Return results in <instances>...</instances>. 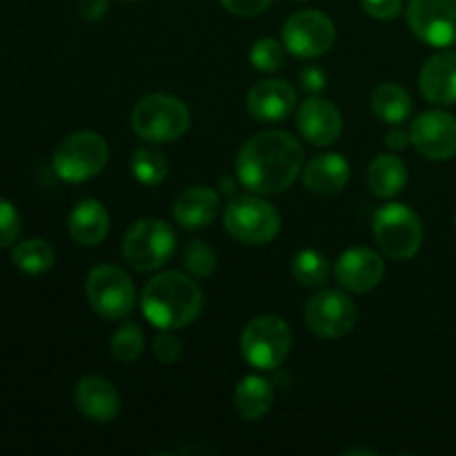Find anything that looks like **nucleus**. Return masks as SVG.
<instances>
[{
    "label": "nucleus",
    "instance_id": "f257e3e1",
    "mask_svg": "<svg viewBox=\"0 0 456 456\" xmlns=\"http://www.w3.org/2000/svg\"><path fill=\"white\" fill-rule=\"evenodd\" d=\"M301 141L283 129H270L243 142L234 160L236 178L252 194L274 196L289 190L303 172Z\"/></svg>",
    "mask_w": 456,
    "mask_h": 456
},
{
    "label": "nucleus",
    "instance_id": "f03ea898",
    "mask_svg": "<svg viewBox=\"0 0 456 456\" xmlns=\"http://www.w3.org/2000/svg\"><path fill=\"white\" fill-rule=\"evenodd\" d=\"M205 305L203 289L191 274L169 270L147 281L141 294L145 319L159 330H183L194 323Z\"/></svg>",
    "mask_w": 456,
    "mask_h": 456
},
{
    "label": "nucleus",
    "instance_id": "7ed1b4c3",
    "mask_svg": "<svg viewBox=\"0 0 456 456\" xmlns=\"http://www.w3.org/2000/svg\"><path fill=\"white\" fill-rule=\"evenodd\" d=\"M191 125L190 107L172 94H150L132 110V129L147 142H174L187 134Z\"/></svg>",
    "mask_w": 456,
    "mask_h": 456
},
{
    "label": "nucleus",
    "instance_id": "20e7f679",
    "mask_svg": "<svg viewBox=\"0 0 456 456\" xmlns=\"http://www.w3.org/2000/svg\"><path fill=\"white\" fill-rule=\"evenodd\" d=\"M372 234L386 256L392 261H410L423 245L421 216L410 205H381L372 216Z\"/></svg>",
    "mask_w": 456,
    "mask_h": 456
},
{
    "label": "nucleus",
    "instance_id": "39448f33",
    "mask_svg": "<svg viewBox=\"0 0 456 456\" xmlns=\"http://www.w3.org/2000/svg\"><path fill=\"white\" fill-rule=\"evenodd\" d=\"M225 232L245 245H267L279 236L281 214L261 194H240L227 203L223 214Z\"/></svg>",
    "mask_w": 456,
    "mask_h": 456
},
{
    "label": "nucleus",
    "instance_id": "423d86ee",
    "mask_svg": "<svg viewBox=\"0 0 456 456\" xmlns=\"http://www.w3.org/2000/svg\"><path fill=\"white\" fill-rule=\"evenodd\" d=\"M176 232L160 218H141L125 232L120 254L136 272H156L176 252Z\"/></svg>",
    "mask_w": 456,
    "mask_h": 456
},
{
    "label": "nucleus",
    "instance_id": "0eeeda50",
    "mask_svg": "<svg viewBox=\"0 0 456 456\" xmlns=\"http://www.w3.org/2000/svg\"><path fill=\"white\" fill-rule=\"evenodd\" d=\"M110 160V145L92 129L69 134L53 150V172L67 183H85L96 178Z\"/></svg>",
    "mask_w": 456,
    "mask_h": 456
},
{
    "label": "nucleus",
    "instance_id": "6e6552de",
    "mask_svg": "<svg viewBox=\"0 0 456 456\" xmlns=\"http://www.w3.org/2000/svg\"><path fill=\"white\" fill-rule=\"evenodd\" d=\"M292 343V330L281 316L261 314L245 325L240 334V354L252 368L270 372L285 363Z\"/></svg>",
    "mask_w": 456,
    "mask_h": 456
},
{
    "label": "nucleus",
    "instance_id": "1a4fd4ad",
    "mask_svg": "<svg viewBox=\"0 0 456 456\" xmlns=\"http://www.w3.org/2000/svg\"><path fill=\"white\" fill-rule=\"evenodd\" d=\"M85 294L98 316L120 321L136 307V285L118 265L102 263L89 270L85 279Z\"/></svg>",
    "mask_w": 456,
    "mask_h": 456
},
{
    "label": "nucleus",
    "instance_id": "9d476101",
    "mask_svg": "<svg viewBox=\"0 0 456 456\" xmlns=\"http://www.w3.org/2000/svg\"><path fill=\"white\" fill-rule=\"evenodd\" d=\"M281 38L292 56L319 58L332 49L337 40V27L328 13L319 9H303L285 20Z\"/></svg>",
    "mask_w": 456,
    "mask_h": 456
},
{
    "label": "nucleus",
    "instance_id": "9b49d317",
    "mask_svg": "<svg viewBox=\"0 0 456 456\" xmlns=\"http://www.w3.org/2000/svg\"><path fill=\"white\" fill-rule=\"evenodd\" d=\"M305 323L321 338H343L356 325V303L343 289H321L305 305Z\"/></svg>",
    "mask_w": 456,
    "mask_h": 456
},
{
    "label": "nucleus",
    "instance_id": "f8f14e48",
    "mask_svg": "<svg viewBox=\"0 0 456 456\" xmlns=\"http://www.w3.org/2000/svg\"><path fill=\"white\" fill-rule=\"evenodd\" d=\"M405 16L421 43L439 49L456 45V0H410Z\"/></svg>",
    "mask_w": 456,
    "mask_h": 456
},
{
    "label": "nucleus",
    "instance_id": "ddd939ff",
    "mask_svg": "<svg viewBox=\"0 0 456 456\" xmlns=\"http://www.w3.org/2000/svg\"><path fill=\"white\" fill-rule=\"evenodd\" d=\"M414 150L430 160H450L456 156V118L450 111H423L410 125Z\"/></svg>",
    "mask_w": 456,
    "mask_h": 456
},
{
    "label": "nucleus",
    "instance_id": "4468645a",
    "mask_svg": "<svg viewBox=\"0 0 456 456\" xmlns=\"http://www.w3.org/2000/svg\"><path fill=\"white\" fill-rule=\"evenodd\" d=\"M337 283L346 292L365 294L379 288L386 276V261L381 254L370 248H352L338 256L337 267H334Z\"/></svg>",
    "mask_w": 456,
    "mask_h": 456
},
{
    "label": "nucleus",
    "instance_id": "2eb2a0df",
    "mask_svg": "<svg viewBox=\"0 0 456 456\" xmlns=\"http://www.w3.org/2000/svg\"><path fill=\"white\" fill-rule=\"evenodd\" d=\"M297 127L307 142L316 147H330L341 138L343 116L328 98H307L297 111Z\"/></svg>",
    "mask_w": 456,
    "mask_h": 456
},
{
    "label": "nucleus",
    "instance_id": "dca6fc26",
    "mask_svg": "<svg viewBox=\"0 0 456 456\" xmlns=\"http://www.w3.org/2000/svg\"><path fill=\"white\" fill-rule=\"evenodd\" d=\"M245 107L258 123H279L288 118L297 107V89L288 80H261L245 96Z\"/></svg>",
    "mask_w": 456,
    "mask_h": 456
},
{
    "label": "nucleus",
    "instance_id": "f3484780",
    "mask_svg": "<svg viewBox=\"0 0 456 456\" xmlns=\"http://www.w3.org/2000/svg\"><path fill=\"white\" fill-rule=\"evenodd\" d=\"M74 403L85 419L96 423H111L120 414L123 401L118 390L105 377L89 374L76 383Z\"/></svg>",
    "mask_w": 456,
    "mask_h": 456
},
{
    "label": "nucleus",
    "instance_id": "a211bd4d",
    "mask_svg": "<svg viewBox=\"0 0 456 456\" xmlns=\"http://www.w3.org/2000/svg\"><path fill=\"white\" fill-rule=\"evenodd\" d=\"M419 89L432 105H456V52L428 58L419 74Z\"/></svg>",
    "mask_w": 456,
    "mask_h": 456
},
{
    "label": "nucleus",
    "instance_id": "6ab92c4d",
    "mask_svg": "<svg viewBox=\"0 0 456 456\" xmlns=\"http://www.w3.org/2000/svg\"><path fill=\"white\" fill-rule=\"evenodd\" d=\"M221 209V196L208 185H194L176 196L172 216L183 230H205L212 225Z\"/></svg>",
    "mask_w": 456,
    "mask_h": 456
},
{
    "label": "nucleus",
    "instance_id": "aec40b11",
    "mask_svg": "<svg viewBox=\"0 0 456 456\" xmlns=\"http://www.w3.org/2000/svg\"><path fill=\"white\" fill-rule=\"evenodd\" d=\"M67 232L74 243L96 248L110 234V212L96 199L78 200L67 216Z\"/></svg>",
    "mask_w": 456,
    "mask_h": 456
},
{
    "label": "nucleus",
    "instance_id": "412c9836",
    "mask_svg": "<svg viewBox=\"0 0 456 456\" xmlns=\"http://www.w3.org/2000/svg\"><path fill=\"white\" fill-rule=\"evenodd\" d=\"M352 169L347 159H343L341 154H319L307 163V167L303 169V185L310 194L316 196H334L341 190H346V185L350 183Z\"/></svg>",
    "mask_w": 456,
    "mask_h": 456
},
{
    "label": "nucleus",
    "instance_id": "4be33fe9",
    "mask_svg": "<svg viewBox=\"0 0 456 456\" xmlns=\"http://www.w3.org/2000/svg\"><path fill=\"white\" fill-rule=\"evenodd\" d=\"M368 187L377 199H395L408 185V165L396 154H379L368 167Z\"/></svg>",
    "mask_w": 456,
    "mask_h": 456
},
{
    "label": "nucleus",
    "instance_id": "5701e85b",
    "mask_svg": "<svg viewBox=\"0 0 456 456\" xmlns=\"http://www.w3.org/2000/svg\"><path fill=\"white\" fill-rule=\"evenodd\" d=\"M274 403V387L258 374H248L234 390V408L245 421H258L265 417Z\"/></svg>",
    "mask_w": 456,
    "mask_h": 456
},
{
    "label": "nucleus",
    "instance_id": "b1692460",
    "mask_svg": "<svg viewBox=\"0 0 456 456\" xmlns=\"http://www.w3.org/2000/svg\"><path fill=\"white\" fill-rule=\"evenodd\" d=\"M374 116L387 125H401L412 114V98L408 89L396 83H381L370 98Z\"/></svg>",
    "mask_w": 456,
    "mask_h": 456
},
{
    "label": "nucleus",
    "instance_id": "393cba45",
    "mask_svg": "<svg viewBox=\"0 0 456 456\" xmlns=\"http://www.w3.org/2000/svg\"><path fill=\"white\" fill-rule=\"evenodd\" d=\"M292 276L303 288L319 289L328 285L330 276H332V265H330L328 256L323 252L307 248L294 254Z\"/></svg>",
    "mask_w": 456,
    "mask_h": 456
},
{
    "label": "nucleus",
    "instance_id": "a878e982",
    "mask_svg": "<svg viewBox=\"0 0 456 456\" xmlns=\"http://www.w3.org/2000/svg\"><path fill=\"white\" fill-rule=\"evenodd\" d=\"M12 263L22 274H45L56 263V252L45 239H27L13 245Z\"/></svg>",
    "mask_w": 456,
    "mask_h": 456
},
{
    "label": "nucleus",
    "instance_id": "bb28decb",
    "mask_svg": "<svg viewBox=\"0 0 456 456\" xmlns=\"http://www.w3.org/2000/svg\"><path fill=\"white\" fill-rule=\"evenodd\" d=\"M129 169H132V176L141 185L154 187L167 178L169 163L160 151L151 150V147H138V150H134L132 160H129Z\"/></svg>",
    "mask_w": 456,
    "mask_h": 456
},
{
    "label": "nucleus",
    "instance_id": "cd10ccee",
    "mask_svg": "<svg viewBox=\"0 0 456 456\" xmlns=\"http://www.w3.org/2000/svg\"><path fill=\"white\" fill-rule=\"evenodd\" d=\"M111 356L118 363H136L145 352V337H142L141 325L136 323H123L114 332L110 341Z\"/></svg>",
    "mask_w": 456,
    "mask_h": 456
},
{
    "label": "nucleus",
    "instance_id": "c85d7f7f",
    "mask_svg": "<svg viewBox=\"0 0 456 456\" xmlns=\"http://www.w3.org/2000/svg\"><path fill=\"white\" fill-rule=\"evenodd\" d=\"M183 265L194 279H209L216 272V249L209 248L205 240H190L183 249Z\"/></svg>",
    "mask_w": 456,
    "mask_h": 456
},
{
    "label": "nucleus",
    "instance_id": "c756f323",
    "mask_svg": "<svg viewBox=\"0 0 456 456\" xmlns=\"http://www.w3.org/2000/svg\"><path fill=\"white\" fill-rule=\"evenodd\" d=\"M249 62L258 71H279L285 62V45L276 38H261L249 49Z\"/></svg>",
    "mask_w": 456,
    "mask_h": 456
},
{
    "label": "nucleus",
    "instance_id": "7c9ffc66",
    "mask_svg": "<svg viewBox=\"0 0 456 456\" xmlns=\"http://www.w3.org/2000/svg\"><path fill=\"white\" fill-rule=\"evenodd\" d=\"M22 232V218L9 200L0 199V248H9Z\"/></svg>",
    "mask_w": 456,
    "mask_h": 456
},
{
    "label": "nucleus",
    "instance_id": "2f4dec72",
    "mask_svg": "<svg viewBox=\"0 0 456 456\" xmlns=\"http://www.w3.org/2000/svg\"><path fill=\"white\" fill-rule=\"evenodd\" d=\"M151 350H154L156 361H160L163 365H172L176 363L178 356H181L183 343L181 338L174 334V330H160V332L154 337Z\"/></svg>",
    "mask_w": 456,
    "mask_h": 456
},
{
    "label": "nucleus",
    "instance_id": "473e14b6",
    "mask_svg": "<svg viewBox=\"0 0 456 456\" xmlns=\"http://www.w3.org/2000/svg\"><path fill=\"white\" fill-rule=\"evenodd\" d=\"M361 7L370 18L377 20H395L403 12V0H361Z\"/></svg>",
    "mask_w": 456,
    "mask_h": 456
},
{
    "label": "nucleus",
    "instance_id": "72a5a7b5",
    "mask_svg": "<svg viewBox=\"0 0 456 456\" xmlns=\"http://www.w3.org/2000/svg\"><path fill=\"white\" fill-rule=\"evenodd\" d=\"M230 13L239 18H256L270 9L274 0H218Z\"/></svg>",
    "mask_w": 456,
    "mask_h": 456
},
{
    "label": "nucleus",
    "instance_id": "f704fd0d",
    "mask_svg": "<svg viewBox=\"0 0 456 456\" xmlns=\"http://www.w3.org/2000/svg\"><path fill=\"white\" fill-rule=\"evenodd\" d=\"M298 80H301V87L310 94H319L328 87V76L321 67L310 65V67H303L298 71Z\"/></svg>",
    "mask_w": 456,
    "mask_h": 456
},
{
    "label": "nucleus",
    "instance_id": "c9c22d12",
    "mask_svg": "<svg viewBox=\"0 0 456 456\" xmlns=\"http://www.w3.org/2000/svg\"><path fill=\"white\" fill-rule=\"evenodd\" d=\"M107 0H80L78 4V12L85 20L94 22V20H101L102 16L107 13Z\"/></svg>",
    "mask_w": 456,
    "mask_h": 456
},
{
    "label": "nucleus",
    "instance_id": "e433bc0d",
    "mask_svg": "<svg viewBox=\"0 0 456 456\" xmlns=\"http://www.w3.org/2000/svg\"><path fill=\"white\" fill-rule=\"evenodd\" d=\"M410 132H403V129H390V132L386 134V145L390 147V150H395V151H401V150H405V147L410 145Z\"/></svg>",
    "mask_w": 456,
    "mask_h": 456
},
{
    "label": "nucleus",
    "instance_id": "4c0bfd02",
    "mask_svg": "<svg viewBox=\"0 0 456 456\" xmlns=\"http://www.w3.org/2000/svg\"><path fill=\"white\" fill-rule=\"evenodd\" d=\"M221 187H223V194H227V196H234L236 194V183L234 181H227V178H221Z\"/></svg>",
    "mask_w": 456,
    "mask_h": 456
},
{
    "label": "nucleus",
    "instance_id": "58836bf2",
    "mask_svg": "<svg viewBox=\"0 0 456 456\" xmlns=\"http://www.w3.org/2000/svg\"><path fill=\"white\" fill-rule=\"evenodd\" d=\"M120 3H141V0H120Z\"/></svg>",
    "mask_w": 456,
    "mask_h": 456
},
{
    "label": "nucleus",
    "instance_id": "ea45409f",
    "mask_svg": "<svg viewBox=\"0 0 456 456\" xmlns=\"http://www.w3.org/2000/svg\"><path fill=\"white\" fill-rule=\"evenodd\" d=\"M454 230H456V214H454Z\"/></svg>",
    "mask_w": 456,
    "mask_h": 456
}]
</instances>
